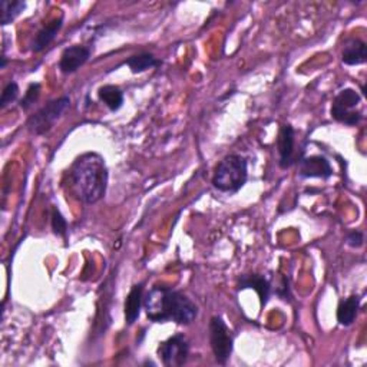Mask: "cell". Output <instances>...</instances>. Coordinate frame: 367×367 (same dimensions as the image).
Returning a JSON list of instances; mask_svg holds the SVG:
<instances>
[{
    "instance_id": "obj_2",
    "label": "cell",
    "mask_w": 367,
    "mask_h": 367,
    "mask_svg": "<svg viewBox=\"0 0 367 367\" xmlns=\"http://www.w3.org/2000/svg\"><path fill=\"white\" fill-rule=\"evenodd\" d=\"M71 182L76 197L86 204L101 201L108 188V167L105 160L96 153L80 155L71 168Z\"/></svg>"
},
{
    "instance_id": "obj_11",
    "label": "cell",
    "mask_w": 367,
    "mask_h": 367,
    "mask_svg": "<svg viewBox=\"0 0 367 367\" xmlns=\"http://www.w3.org/2000/svg\"><path fill=\"white\" fill-rule=\"evenodd\" d=\"M246 289H251L258 294V297H260L262 307L267 305V301L271 294V284L263 274L243 275L239 282V290H246Z\"/></svg>"
},
{
    "instance_id": "obj_1",
    "label": "cell",
    "mask_w": 367,
    "mask_h": 367,
    "mask_svg": "<svg viewBox=\"0 0 367 367\" xmlns=\"http://www.w3.org/2000/svg\"><path fill=\"white\" fill-rule=\"evenodd\" d=\"M144 309L154 323L174 321L188 326L197 318L198 306L181 291L168 287H154L144 297Z\"/></svg>"
},
{
    "instance_id": "obj_17",
    "label": "cell",
    "mask_w": 367,
    "mask_h": 367,
    "mask_svg": "<svg viewBox=\"0 0 367 367\" xmlns=\"http://www.w3.org/2000/svg\"><path fill=\"white\" fill-rule=\"evenodd\" d=\"M99 99L110 108L112 112L119 111L123 105V92L115 85H105L98 91Z\"/></svg>"
},
{
    "instance_id": "obj_13",
    "label": "cell",
    "mask_w": 367,
    "mask_h": 367,
    "mask_svg": "<svg viewBox=\"0 0 367 367\" xmlns=\"http://www.w3.org/2000/svg\"><path fill=\"white\" fill-rule=\"evenodd\" d=\"M144 307V284H137L131 289L125 300V318L129 326L134 325Z\"/></svg>"
},
{
    "instance_id": "obj_8",
    "label": "cell",
    "mask_w": 367,
    "mask_h": 367,
    "mask_svg": "<svg viewBox=\"0 0 367 367\" xmlns=\"http://www.w3.org/2000/svg\"><path fill=\"white\" fill-rule=\"evenodd\" d=\"M298 176L300 178H321L329 180L333 176V168L330 161L321 155H311L301 158L298 161Z\"/></svg>"
},
{
    "instance_id": "obj_9",
    "label": "cell",
    "mask_w": 367,
    "mask_h": 367,
    "mask_svg": "<svg viewBox=\"0 0 367 367\" xmlns=\"http://www.w3.org/2000/svg\"><path fill=\"white\" fill-rule=\"evenodd\" d=\"M91 49L80 45H74L63 51L60 60H59V69L62 74L69 75L76 72L80 67L89 60Z\"/></svg>"
},
{
    "instance_id": "obj_6",
    "label": "cell",
    "mask_w": 367,
    "mask_h": 367,
    "mask_svg": "<svg viewBox=\"0 0 367 367\" xmlns=\"http://www.w3.org/2000/svg\"><path fill=\"white\" fill-rule=\"evenodd\" d=\"M359 103H360V95L355 89L350 88L343 89L333 101L330 110L332 118L348 126L357 125L363 119L361 112L356 111Z\"/></svg>"
},
{
    "instance_id": "obj_12",
    "label": "cell",
    "mask_w": 367,
    "mask_h": 367,
    "mask_svg": "<svg viewBox=\"0 0 367 367\" xmlns=\"http://www.w3.org/2000/svg\"><path fill=\"white\" fill-rule=\"evenodd\" d=\"M367 52L366 43L361 39L352 37L344 43L341 51V62L348 67H359V65L366 63Z\"/></svg>"
},
{
    "instance_id": "obj_7",
    "label": "cell",
    "mask_w": 367,
    "mask_h": 367,
    "mask_svg": "<svg viewBox=\"0 0 367 367\" xmlns=\"http://www.w3.org/2000/svg\"><path fill=\"white\" fill-rule=\"evenodd\" d=\"M189 355V343L184 334H176L162 341L158 348V356L164 366H182Z\"/></svg>"
},
{
    "instance_id": "obj_4",
    "label": "cell",
    "mask_w": 367,
    "mask_h": 367,
    "mask_svg": "<svg viewBox=\"0 0 367 367\" xmlns=\"http://www.w3.org/2000/svg\"><path fill=\"white\" fill-rule=\"evenodd\" d=\"M69 106H71L69 96H60L55 101H51L48 105L40 108L33 117L29 118L28 121L29 131L35 135L46 134L48 131H51L52 126Z\"/></svg>"
},
{
    "instance_id": "obj_15",
    "label": "cell",
    "mask_w": 367,
    "mask_h": 367,
    "mask_svg": "<svg viewBox=\"0 0 367 367\" xmlns=\"http://www.w3.org/2000/svg\"><path fill=\"white\" fill-rule=\"evenodd\" d=\"M359 309H360L359 296H350L348 298L341 300L337 307V321L344 327L352 326L357 317Z\"/></svg>"
},
{
    "instance_id": "obj_3",
    "label": "cell",
    "mask_w": 367,
    "mask_h": 367,
    "mask_svg": "<svg viewBox=\"0 0 367 367\" xmlns=\"http://www.w3.org/2000/svg\"><path fill=\"white\" fill-rule=\"evenodd\" d=\"M248 180V161L239 154H230L223 158L214 171L212 185L219 191L235 194Z\"/></svg>"
},
{
    "instance_id": "obj_10",
    "label": "cell",
    "mask_w": 367,
    "mask_h": 367,
    "mask_svg": "<svg viewBox=\"0 0 367 367\" xmlns=\"http://www.w3.org/2000/svg\"><path fill=\"white\" fill-rule=\"evenodd\" d=\"M294 144H296V133L291 125H283L278 133L277 138V149L280 155V167L287 169L294 162Z\"/></svg>"
},
{
    "instance_id": "obj_5",
    "label": "cell",
    "mask_w": 367,
    "mask_h": 367,
    "mask_svg": "<svg viewBox=\"0 0 367 367\" xmlns=\"http://www.w3.org/2000/svg\"><path fill=\"white\" fill-rule=\"evenodd\" d=\"M210 344L219 364H227L234 350V339L225 321L215 316L210 321Z\"/></svg>"
},
{
    "instance_id": "obj_19",
    "label": "cell",
    "mask_w": 367,
    "mask_h": 367,
    "mask_svg": "<svg viewBox=\"0 0 367 367\" xmlns=\"http://www.w3.org/2000/svg\"><path fill=\"white\" fill-rule=\"evenodd\" d=\"M40 96V83H31L28 91L25 92V96L20 99L19 105L24 111L31 110V108L35 105V102L39 99Z\"/></svg>"
},
{
    "instance_id": "obj_16",
    "label": "cell",
    "mask_w": 367,
    "mask_h": 367,
    "mask_svg": "<svg viewBox=\"0 0 367 367\" xmlns=\"http://www.w3.org/2000/svg\"><path fill=\"white\" fill-rule=\"evenodd\" d=\"M161 63L162 62L158 58H155L153 53H146V52L134 55L125 60V65L129 69H131L133 74H142L148 69L160 67Z\"/></svg>"
},
{
    "instance_id": "obj_23",
    "label": "cell",
    "mask_w": 367,
    "mask_h": 367,
    "mask_svg": "<svg viewBox=\"0 0 367 367\" xmlns=\"http://www.w3.org/2000/svg\"><path fill=\"white\" fill-rule=\"evenodd\" d=\"M6 63H8V59H6L5 53H3V55H2V65H0V68L5 69V68H6Z\"/></svg>"
},
{
    "instance_id": "obj_22",
    "label": "cell",
    "mask_w": 367,
    "mask_h": 367,
    "mask_svg": "<svg viewBox=\"0 0 367 367\" xmlns=\"http://www.w3.org/2000/svg\"><path fill=\"white\" fill-rule=\"evenodd\" d=\"M346 244L352 248H360L363 244H364V235L361 231H352L348 234L346 237Z\"/></svg>"
},
{
    "instance_id": "obj_18",
    "label": "cell",
    "mask_w": 367,
    "mask_h": 367,
    "mask_svg": "<svg viewBox=\"0 0 367 367\" xmlns=\"http://www.w3.org/2000/svg\"><path fill=\"white\" fill-rule=\"evenodd\" d=\"M0 12H2V16H0V24L2 26H6L26 9V3L20 2V0H15V2H9V0H2L0 2Z\"/></svg>"
},
{
    "instance_id": "obj_20",
    "label": "cell",
    "mask_w": 367,
    "mask_h": 367,
    "mask_svg": "<svg viewBox=\"0 0 367 367\" xmlns=\"http://www.w3.org/2000/svg\"><path fill=\"white\" fill-rule=\"evenodd\" d=\"M52 230L56 235H60V237H65L68 232L67 219L63 217L62 212L56 207H53L52 210Z\"/></svg>"
},
{
    "instance_id": "obj_14",
    "label": "cell",
    "mask_w": 367,
    "mask_h": 367,
    "mask_svg": "<svg viewBox=\"0 0 367 367\" xmlns=\"http://www.w3.org/2000/svg\"><path fill=\"white\" fill-rule=\"evenodd\" d=\"M62 26H63V16L53 19L51 24H48L45 28H42L32 42V51L40 52L46 46H49L51 43L56 39Z\"/></svg>"
},
{
    "instance_id": "obj_21",
    "label": "cell",
    "mask_w": 367,
    "mask_h": 367,
    "mask_svg": "<svg viewBox=\"0 0 367 367\" xmlns=\"http://www.w3.org/2000/svg\"><path fill=\"white\" fill-rule=\"evenodd\" d=\"M19 96V86L16 82H9L2 92V99H0V108L5 110L8 105L15 102Z\"/></svg>"
}]
</instances>
